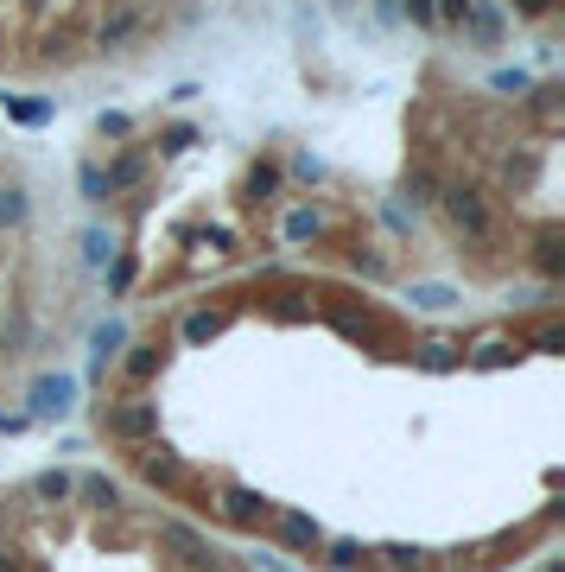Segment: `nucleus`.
<instances>
[{
	"mask_svg": "<svg viewBox=\"0 0 565 572\" xmlns=\"http://www.w3.org/2000/svg\"><path fill=\"white\" fill-rule=\"evenodd\" d=\"M159 547H172L191 572H217V547L191 528V522H159Z\"/></svg>",
	"mask_w": 565,
	"mask_h": 572,
	"instance_id": "nucleus-5",
	"label": "nucleus"
},
{
	"mask_svg": "<svg viewBox=\"0 0 565 572\" xmlns=\"http://www.w3.org/2000/svg\"><path fill=\"white\" fill-rule=\"evenodd\" d=\"M96 127H102V134H114V141H127V134H134V114H102V121H96Z\"/></svg>",
	"mask_w": 565,
	"mask_h": 572,
	"instance_id": "nucleus-31",
	"label": "nucleus"
},
{
	"mask_svg": "<svg viewBox=\"0 0 565 572\" xmlns=\"http://www.w3.org/2000/svg\"><path fill=\"white\" fill-rule=\"evenodd\" d=\"M76 185H83V197H89V204H102V197H109V185H102V166H83V172H76Z\"/></svg>",
	"mask_w": 565,
	"mask_h": 572,
	"instance_id": "nucleus-28",
	"label": "nucleus"
},
{
	"mask_svg": "<svg viewBox=\"0 0 565 572\" xmlns=\"http://www.w3.org/2000/svg\"><path fill=\"white\" fill-rule=\"evenodd\" d=\"M223 325H229V312H191V318H185V343L223 338Z\"/></svg>",
	"mask_w": 565,
	"mask_h": 572,
	"instance_id": "nucleus-22",
	"label": "nucleus"
},
{
	"mask_svg": "<svg viewBox=\"0 0 565 572\" xmlns=\"http://www.w3.org/2000/svg\"><path fill=\"white\" fill-rule=\"evenodd\" d=\"M533 350H540V356H560V350H565V325H560V318H546V325L533 331Z\"/></svg>",
	"mask_w": 565,
	"mask_h": 572,
	"instance_id": "nucleus-24",
	"label": "nucleus"
},
{
	"mask_svg": "<svg viewBox=\"0 0 565 572\" xmlns=\"http://www.w3.org/2000/svg\"><path fill=\"white\" fill-rule=\"evenodd\" d=\"M376 567H388V572H426L432 560H426V547H414V540H388V547H376Z\"/></svg>",
	"mask_w": 565,
	"mask_h": 572,
	"instance_id": "nucleus-14",
	"label": "nucleus"
},
{
	"mask_svg": "<svg viewBox=\"0 0 565 572\" xmlns=\"http://www.w3.org/2000/svg\"><path fill=\"white\" fill-rule=\"evenodd\" d=\"M140 179H147V153H140V147H134V153H121V159H114L109 172H102L109 197H114V191H127V185H140Z\"/></svg>",
	"mask_w": 565,
	"mask_h": 572,
	"instance_id": "nucleus-16",
	"label": "nucleus"
},
{
	"mask_svg": "<svg viewBox=\"0 0 565 572\" xmlns=\"http://www.w3.org/2000/svg\"><path fill=\"white\" fill-rule=\"evenodd\" d=\"M508 363V343H483V356H477V369H502Z\"/></svg>",
	"mask_w": 565,
	"mask_h": 572,
	"instance_id": "nucleus-37",
	"label": "nucleus"
},
{
	"mask_svg": "<svg viewBox=\"0 0 565 572\" xmlns=\"http://www.w3.org/2000/svg\"><path fill=\"white\" fill-rule=\"evenodd\" d=\"M464 45H477V51H495L502 45V13H495L490 0H470V13H464Z\"/></svg>",
	"mask_w": 565,
	"mask_h": 572,
	"instance_id": "nucleus-9",
	"label": "nucleus"
},
{
	"mask_svg": "<svg viewBox=\"0 0 565 572\" xmlns=\"http://www.w3.org/2000/svg\"><path fill=\"white\" fill-rule=\"evenodd\" d=\"M191 141H197V127H191V121H179V127H165V134H159V153H185Z\"/></svg>",
	"mask_w": 565,
	"mask_h": 572,
	"instance_id": "nucleus-26",
	"label": "nucleus"
},
{
	"mask_svg": "<svg viewBox=\"0 0 565 572\" xmlns=\"http://www.w3.org/2000/svg\"><path fill=\"white\" fill-rule=\"evenodd\" d=\"M71 490H76V477L64 471V464H51V471H38V477H33V496H38V502H64Z\"/></svg>",
	"mask_w": 565,
	"mask_h": 572,
	"instance_id": "nucleus-21",
	"label": "nucleus"
},
{
	"mask_svg": "<svg viewBox=\"0 0 565 572\" xmlns=\"http://www.w3.org/2000/svg\"><path fill=\"white\" fill-rule=\"evenodd\" d=\"M432 204L445 210V223H452L464 242H495V210H490V197H483L477 185H445Z\"/></svg>",
	"mask_w": 565,
	"mask_h": 572,
	"instance_id": "nucleus-1",
	"label": "nucleus"
},
{
	"mask_svg": "<svg viewBox=\"0 0 565 572\" xmlns=\"http://www.w3.org/2000/svg\"><path fill=\"white\" fill-rule=\"evenodd\" d=\"M121 363H127V376H134V381H152L159 369H165V350H159V343H127V356H121Z\"/></svg>",
	"mask_w": 565,
	"mask_h": 572,
	"instance_id": "nucleus-19",
	"label": "nucleus"
},
{
	"mask_svg": "<svg viewBox=\"0 0 565 572\" xmlns=\"http://www.w3.org/2000/svg\"><path fill=\"white\" fill-rule=\"evenodd\" d=\"M349 267H356V273H369V280H381V273H388V261H381V255H363V248L349 255Z\"/></svg>",
	"mask_w": 565,
	"mask_h": 572,
	"instance_id": "nucleus-34",
	"label": "nucleus"
},
{
	"mask_svg": "<svg viewBox=\"0 0 565 572\" xmlns=\"http://www.w3.org/2000/svg\"><path fill=\"white\" fill-rule=\"evenodd\" d=\"M127 280H134V261H127V255H121V261L109 267V293H127Z\"/></svg>",
	"mask_w": 565,
	"mask_h": 572,
	"instance_id": "nucleus-36",
	"label": "nucleus"
},
{
	"mask_svg": "<svg viewBox=\"0 0 565 572\" xmlns=\"http://www.w3.org/2000/svg\"><path fill=\"white\" fill-rule=\"evenodd\" d=\"M273 534H280L286 553H318V547H324L318 515H305V509H280V515H273Z\"/></svg>",
	"mask_w": 565,
	"mask_h": 572,
	"instance_id": "nucleus-6",
	"label": "nucleus"
},
{
	"mask_svg": "<svg viewBox=\"0 0 565 572\" xmlns=\"http://www.w3.org/2000/svg\"><path fill=\"white\" fill-rule=\"evenodd\" d=\"M109 255H114V235H109V229H83V261H89V267H109Z\"/></svg>",
	"mask_w": 565,
	"mask_h": 572,
	"instance_id": "nucleus-23",
	"label": "nucleus"
},
{
	"mask_svg": "<svg viewBox=\"0 0 565 572\" xmlns=\"http://www.w3.org/2000/svg\"><path fill=\"white\" fill-rule=\"evenodd\" d=\"M457 300H464V293L445 287V280H414V287H407V305H414V312H452Z\"/></svg>",
	"mask_w": 565,
	"mask_h": 572,
	"instance_id": "nucleus-13",
	"label": "nucleus"
},
{
	"mask_svg": "<svg viewBox=\"0 0 565 572\" xmlns=\"http://www.w3.org/2000/svg\"><path fill=\"white\" fill-rule=\"evenodd\" d=\"M140 484H152V490H179V484H185V458L152 439L147 452H140Z\"/></svg>",
	"mask_w": 565,
	"mask_h": 572,
	"instance_id": "nucleus-7",
	"label": "nucleus"
},
{
	"mask_svg": "<svg viewBox=\"0 0 565 572\" xmlns=\"http://www.w3.org/2000/svg\"><path fill=\"white\" fill-rule=\"evenodd\" d=\"M102 433L121 439V446H152V439H159V401H147V394L109 401V407H102Z\"/></svg>",
	"mask_w": 565,
	"mask_h": 572,
	"instance_id": "nucleus-2",
	"label": "nucleus"
},
{
	"mask_svg": "<svg viewBox=\"0 0 565 572\" xmlns=\"http://www.w3.org/2000/svg\"><path fill=\"white\" fill-rule=\"evenodd\" d=\"M0 109L13 114L20 127H45V121L58 114V102H38V96H0Z\"/></svg>",
	"mask_w": 565,
	"mask_h": 572,
	"instance_id": "nucleus-17",
	"label": "nucleus"
},
{
	"mask_svg": "<svg viewBox=\"0 0 565 572\" xmlns=\"http://www.w3.org/2000/svg\"><path fill=\"white\" fill-rule=\"evenodd\" d=\"M140 20H147V7H140V0H121V7H114L109 20L96 26V45H102V51H121L127 38L140 33Z\"/></svg>",
	"mask_w": 565,
	"mask_h": 572,
	"instance_id": "nucleus-8",
	"label": "nucleus"
},
{
	"mask_svg": "<svg viewBox=\"0 0 565 572\" xmlns=\"http://www.w3.org/2000/svg\"><path fill=\"white\" fill-rule=\"evenodd\" d=\"M71 496H83L89 509H114V502H121V484H114V477H102V471H89V477H76Z\"/></svg>",
	"mask_w": 565,
	"mask_h": 572,
	"instance_id": "nucleus-18",
	"label": "nucleus"
},
{
	"mask_svg": "<svg viewBox=\"0 0 565 572\" xmlns=\"http://www.w3.org/2000/svg\"><path fill=\"white\" fill-rule=\"evenodd\" d=\"M293 172H299V179H324V159H311V153H299V159H293Z\"/></svg>",
	"mask_w": 565,
	"mask_h": 572,
	"instance_id": "nucleus-38",
	"label": "nucleus"
},
{
	"mask_svg": "<svg viewBox=\"0 0 565 572\" xmlns=\"http://www.w3.org/2000/svg\"><path fill=\"white\" fill-rule=\"evenodd\" d=\"M33 223V197L20 185H0V229H26Z\"/></svg>",
	"mask_w": 565,
	"mask_h": 572,
	"instance_id": "nucleus-20",
	"label": "nucleus"
},
{
	"mask_svg": "<svg viewBox=\"0 0 565 572\" xmlns=\"http://www.w3.org/2000/svg\"><path fill=\"white\" fill-rule=\"evenodd\" d=\"M26 426H33V419H26V407H13V414L0 407V433H26Z\"/></svg>",
	"mask_w": 565,
	"mask_h": 572,
	"instance_id": "nucleus-39",
	"label": "nucleus"
},
{
	"mask_svg": "<svg viewBox=\"0 0 565 572\" xmlns=\"http://www.w3.org/2000/svg\"><path fill=\"white\" fill-rule=\"evenodd\" d=\"M273 502H267L261 490H248V484H229L223 490V522L229 528H242V534H255V528H273Z\"/></svg>",
	"mask_w": 565,
	"mask_h": 572,
	"instance_id": "nucleus-4",
	"label": "nucleus"
},
{
	"mask_svg": "<svg viewBox=\"0 0 565 572\" xmlns=\"http://www.w3.org/2000/svg\"><path fill=\"white\" fill-rule=\"evenodd\" d=\"M318 553H324L331 572H369L376 567V547H363V540H324Z\"/></svg>",
	"mask_w": 565,
	"mask_h": 572,
	"instance_id": "nucleus-12",
	"label": "nucleus"
},
{
	"mask_svg": "<svg viewBox=\"0 0 565 572\" xmlns=\"http://www.w3.org/2000/svg\"><path fill=\"white\" fill-rule=\"evenodd\" d=\"M407 191H414V204H432V197H439V185H432V172H414V179H407Z\"/></svg>",
	"mask_w": 565,
	"mask_h": 572,
	"instance_id": "nucleus-33",
	"label": "nucleus"
},
{
	"mask_svg": "<svg viewBox=\"0 0 565 572\" xmlns=\"http://www.w3.org/2000/svg\"><path fill=\"white\" fill-rule=\"evenodd\" d=\"M401 7H407V20H414V26H439V13H432V0H401Z\"/></svg>",
	"mask_w": 565,
	"mask_h": 572,
	"instance_id": "nucleus-35",
	"label": "nucleus"
},
{
	"mask_svg": "<svg viewBox=\"0 0 565 572\" xmlns=\"http://www.w3.org/2000/svg\"><path fill=\"white\" fill-rule=\"evenodd\" d=\"M533 267H540L546 280H560L565 273V235L560 229H540V235H533Z\"/></svg>",
	"mask_w": 565,
	"mask_h": 572,
	"instance_id": "nucleus-15",
	"label": "nucleus"
},
{
	"mask_svg": "<svg viewBox=\"0 0 565 572\" xmlns=\"http://www.w3.org/2000/svg\"><path fill=\"white\" fill-rule=\"evenodd\" d=\"M490 89H502V96H521V89H533V76L528 71H495Z\"/></svg>",
	"mask_w": 565,
	"mask_h": 572,
	"instance_id": "nucleus-27",
	"label": "nucleus"
},
{
	"mask_svg": "<svg viewBox=\"0 0 565 572\" xmlns=\"http://www.w3.org/2000/svg\"><path fill=\"white\" fill-rule=\"evenodd\" d=\"M414 363L426 376H452V369H464V350L452 338H426V343H414Z\"/></svg>",
	"mask_w": 565,
	"mask_h": 572,
	"instance_id": "nucleus-11",
	"label": "nucleus"
},
{
	"mask_svg": "<svg viewBox=\"0 0 565 572\" xmlns=\"http://www.w3.org/2000/svg\"><path fill=\"white\" fill-rule=\"evenodd\" d=\"M560 0H515V20H546Z\"/></svg>",
	"mask_w": 565,
	"mask_h": 572,
	"instance_id": "nucleus-32",
	"label": "nucleus"
},
{
	"mask_svg": "<svg viewBox=\"0 0 565 572\" xmlns=\"http://www.w3.org/2000/svg\"><path fill=\"white\" fill-rule=\"evenodd\" d=\"M0 572H13V567H0Z\"/></svg>",
	"mask_w": 565,
	"mask_h": 572,
	"instance_id": "nucleus-40",
	"label": "nucleus"
},
{
	"mask_svg": "<svg viewBox=\"0 0 565 572\" xmlns=\"http://www.w3.org/2000/svg\"><path fill=\"white\" fill-rule=\"evenodd\" d=\"M286 235H293V242L318 235V210H293V217H286Z\"/></svg>",
	"mask_w": 565,
	"mask_h": 572,
	"instance_id": "nucleus-29",
	"label": "nucleus"
},
{
	"mask_svg": "<svg viewBox=\"0 0 565 572\" xmlns=\"http://www.w3.org/2000/svg\"><path fill=\"white\" fill-rule=\"evenodd\" d=\"M121 350H127V325H121V318H102V325L89 331V376H102Z\"/></svg>",
	"mask_w": 565,
	"mask_h": 572,
	"instance_id": "nucleus-10",
	"label": "nucleus"
},
{
	"mask_svg": "<svg viewBox=\"0 0 565 572\" xmlns=\"http://www.w3.org/2000/svg\"><path fill=\"white\" fill-rule=\"evenodd\" d=\"M432 13H439V26H464V13H470V0H432Z\"/></svg>",
	"mask_w": 565,
	"mask_h": 572,
	"instance_id": "nucleus-30",
	"label": "nucleus"
},
{
	"mask_svg": "<svg viewBox=\"0 0 565 572\" xmlns=\"http://www.w3.org/2000/svg\"><path fill=\"white\" fill-rule=\"evenodd\" d=\"M76 407V376H38L33 388H26V419H64Z\"/></svg>",
	"mask_w": 565,
	"mask_h": 572,
	"instance_id": "nucleus-3",
	"label": "nucleus"
},
{
	"mask_svg": "<svg viewBox=\"0 0 565 572\" xmlns=\"http://www.w3.org/2000/svg\"><path fill=\"white\" fill-rule=\"evenodd\" d=\"M267 191H280V166H255V172H248V197H255V204H261Z\"/></svg>",
	"mask_w": 565,
	"mask_h": 572,
	"instance_id": "nucleus-25",
	"label": "nucleus"
}]
</instances>
